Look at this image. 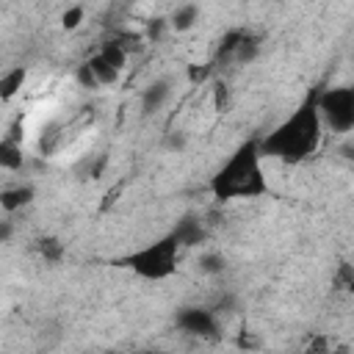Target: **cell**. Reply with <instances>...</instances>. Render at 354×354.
I'll return each instance as SVG.
<instances>
[{"label": "cell", "instance_id": "7a4b0ae2", "mask_svg": "<svg viewBox=\"0 0 354 354\" xmlns=\"http://www.w3.org/2000/svg\"><path fill=\"white\" fill-rule=\"evenodd\" d=\"M263 155L257 147V138L243 141L210 177V194L218 202L230 199H257L268 194V180L260 166Z\"/></svg>", "mask_w": 354, "mask_h": 354}, {"label": "cell", "instance_id": "d6986e66", "mask_svg": "<svg viewBox=\"0 0 354 354\" xmlns=\"http://www.w3.org/2000/svg\"><path fill=\"white\" fill-rule=\"evenodd\" d=\"M213 64H188L185 66V75H188V83L191 86H205L210 77H213Z\"/></svg>", "mask_w": 354, "mask_h": 354}, {"label": "cell", "instance_id": "603a6c76", "mask_svg": "<svg viewBox=\"0 0 354 354\" xmlns=\"http://www.w3.org/2000/svg\"><path fill=\"white\" fill-rule=\"evenodd\" d=\"M75 80L83 86V88H100L97 86V80H94V75H91V69H88V64L83 61V64H77L75 66Z\"/></svg>", "mask_w": 354, "mask_h": 354}, {"label": "cell", "instance_id": "cb8c5ba5", "mask_svg": "<svg viewBox=\"0 0 354 354\" xmlns=\"http://www.w3.org/2000/svg\"><path fill=\"white\" fill-rule=\"evenodd\" d=\"M6 136H8L11 141H19V144H22V141H25V124H22V119H14V124L8 127Z\"/></svg>", "mask_w": 354, "mask_h": 354}, {"label": "cell", "instance_id": "277c9868", "mask_svg": "<svg viewBox=\"0 0 354 354\" xmlns=\"http://www.w3.org/2000/svg\"><path fill=\"white\" fill-rule=\"evenodd\" d=\"M315 108L321 116V124L332 127L335 133H348L354 127V88L335 86L321 94H315Z\"/></svg>", "mask_w": 354, "mask_h": 354}, {"label": "cell", "instance_id": "e0dca14e", "mask_svg": "<svg viewBox=\"0 0 354 354\" xmlns=\"http://www.w3.org/2000/svg\"><path fill=\"white\" fill-rule=\"evenodd\" d=\"M86 19V6L83 3H75V6H66L64 14H61V28L64 30H77Z\"/></svg>", "mask_w": 354, "mask_h": 354}, {"label": "cell", "instance_id": "4fadbf2b", "mask_svg": "<svg viewBox=\"0 0 354 354\" xmlns=\"http://www.w3.org/2000/svg\"><path fill=\"white\" fill-rule=\"evenodd\" d=\"M260 39H254V36H249V33H243V39L235 44V50H232V58L230 61H235L238 66H249V64H254L257 58H260Z\"/></svg>", "mask_w": 354, "mask_h": 354}, {"label": "cell", "instance_id": "ba28073f", "mask_svg": "<svg viewBox=\"0 0 354 354\" xmlns=\"http://www.w3.org/2000/svg\"><path fill=\"white\" fill-rule=\"evenodd\" d=\"M36 199V188L30 183H19V185H8V188H0V210L3 213H17L22 207H28L30 202Z\"/></svg>", "mask_w": 354, "mask_h": 354}, {"label": "cell", "instance_id": "7c38bea8", "mask_svg": "<svg viewBox=\"0 0 354 354\" xmlns=\"http://www.w3.org/2000/svg\"><path fill=\"white\" fill-rule=\"evenodd\" d=\"M86 64H88V69H91V75H94V80H97V86H116L119 83V69H113L100 53H94V55H88L86 58Z\"/></svg>", "mask_w": 354, "mask_h": 354}, {"label": "cell", "instance_id": "ac0fdd59", "mask_svg": "<svg viewBox=\"0 0 354 354\" xmlns=\"http://www.w3.org/2000/svg\"><path fill=\"white\" fill-rule=\"evenodd\" d=\"M210 102H213V111H216V113H227V111H230L232 94H230V86H227L224 80H216V83H213V94H210Z\"/></svg>", "mask_w": 354, "mask_h": 354}, {"label": "cell", "instance_id": "6da1fadb", "mask_svg": "<svg viewBox=\"0 0 354 354\" xmlns=\"http://www.w3.org/2000/svg\"><path fill=\"white\" fill-rule=\"evenodd\" d=\"M321 133H324V124H321V116L315 108V94H313L282 124H277L266 138H260L257 147H260V155H266V158L299 163L318 149Z\"/></svg>", "mask_w": 354, "mask_h": 354}, {"label": "cell", "instance_id": "484cf974", "mask_svg": "<svg viewBox=\"0 0 354 354\" xmlns=\"http://www.w3.org/2000/svg\"><path fill=\"white\" fill-rule=\"evenodd\" d=\"M119 194H122V185H116V188H113V191H108V194H105V202H102V210H105V207H108V205H113V202H116V196H119Z\"/></svg>", "mask_w": 354, "mask_h": 354}, {"label": "cell", "instance_id": "8fae6325", "mask_svg": "<svg viewBox=\"0 0 354 354\" xmlns=\"http://www.w3.org/2000/svg\"><path fill=\"white\" fill-rule=\"evenodd\" d=\"M25 166V149L19 141H11L8 136L0 138V169L6 171H19Z\"/></svg>", "mask_w": 354, "mask_h": 354}, {"label": "cell", "instance_id": "30bf717a", "mask_svg": "<svg viewBox=\"0 0 354 354\" xmlns=\"http://www.w3.org/2000/svg\"><path fill=\"white\" fill-rule=\"evenodd\" d=\"M28 83V66H11L0 75V102H11Z\"/></svg>", "mask_w": 354, "mask_h": 354}, {"label": "cell", "instance_id": "ffe728a7", "mask_svg": "<svg viewBox=\"0 0 354 354\" xmlns=\"http://www.w3.org/2000/svg\"><path fill=\"white\" fill-rule=\"evenodd\" d=\"M163 149L171 152V155H180L188 149V133L185 130H169L163 136Z\"/></svg>", "mask_w": 354, "mask_h": 354}, {"label": "cell", "instance_id": "7402d4cb", "mask_svg": "<svg viewBox=\"0 0 354 354\" xmlns=\"http://www.w3.org/2000/svg\"><path fill=\"white\" fill-rule=\"evenodd\" d=\"M243 33H246V30H227V33H224V39H221V44H218L216 58H218V61L232 58V50H235V44L243 39Z\"/></svg>", "mask_w": 354, "mask_h": 354}, {"label": "cell", "instance_id": "5bb4252c", "mask_svg": "<svg viewBox=\"0 0 354 354\" xmlns=\"http://www.w3.org/2000/svg\"><path fill=\"white\" fill-rule=\"evenodd\" d=\"M196 268H199V274H205V277H221V274L227 271V257H224L221 252H216V249H205V252H199V257H196Z\"/></svg>", "mask_w": 354, "mask_h": 354}, {"label": "cell", "instance_id": "52a82bcc", "mask_svg": "<svg viewBox=\"0 0 354 354\" xmlns=\"http://www.w3.org/2000/svg\"><path fill=\"white\" fill-rule=\"evenodd\" d=\"M171 235L177 238V243H180L183 249H188V246H199V243L207 241V227H205L202 216H196V213H185V216L174 224Z\"/></svg>", "mask_w": 354, "mask_h": 354}, {"label": "cell", "instance_id": "44dd1931", "mask_svg": "<svg viewBox=\"0 0 354 354\" xmlns=\"http://www.w3.org/2000/svg\"><path fill=\"white\" fill-rule=\"evenodd\" d=\"M166 33H169V19H166V17H155V19L147 22L144 41H160Z\"/></svg>", "mask_w": 354, "mask_h": 354}, {"label": "cell", "instance_id": "3957f363", "mask_svg": "<svg viewBox=\"0 0 354 354\" xmlns=\"http://www.w3.org/2000/svg\"><path fill=\"white\" fill-rule=\"evenodd\" d=\"M180 243L171 232H166L163 238L130 252L122 266H127L136 277L141 279H149V282H160V279H169L174 271H177V260H180Z\"/></svg>", "mask_w": 354, "mask_h": 354}, {"label": "cell", "instance_id": "5b68a950", "mask_svg": "<svg viewBox=\"0 0 354 354\" xmlns=\"http://www.w3.org/2000/svg\"><path fill=\"white\" fill-rule=\"evenodd\" d=\"M177 329L199 337H216L218 335V313L213 307H183L174 315Z\"/></svg>", "mask_w": 354, "mask_h": 354}, {"label": "cell", "instance_id": "2e32d148", "mask_svg": "<svg viewBox=\"0 0 354 354\" xmlns=\"http://www.w3.org/2000/svg\"><path fill=\"white\" fill-rule=\"evenodd\" d=\"M113 69H124L127 66V58H130V53L124 50V44H122V39H108V41H102L100 44V50H97Z\"/></svg>", "mask_w": 354, "mask_h": 354}, {"label": "cell", "instance_id": "9a60e30c", "mask_svg": "<svg viewBox=\"0 0 354 354\" xmlns=\"http://www.w3.org/2000/svg\"><path fill=\"white\" fill-rule=\"evenodd\" d=\"M36 252L41 254V260L44 263H61L64 260V254H66V246H64V241L58 238V235H41L39 241H36Z\"/></svg>", "mask_w": 354, "mask_h": 354}, {"label": "cell", "instance_id": "d4e9b609", "mask_svg": "<svg viewBox=\"0 0 354 354\" xmlns=\"http://www.w3.org/2000/svg\"><path fill=\"white\" fill-rule=\"evenodd\" d=\"M14 238V221L11 218H0V243H8Z\"/></svg>", "mask_w": 354, "mask_h": 354}, {"label": "cell", "instance_id": "9c48e42d", "mask_svg": "<svg viewBox=\"0 0 354 354\" xmlns=\"http://www.w3.org/2000/svg\"><path fill=\"white\" fill-rule=\"evenodd\" d=\"M166 19H169V30L171 33H188L199 22V6L191 3V0L188 3H180Z\"/></svg>", "mask_w": 354, "mask_h": 354}, {"label": "cell", "instance_id": "8992f818", "mask_svg": "<svg viewBox=\"0 0 354 354\" xmlns=\"http://www.w3.org/2000/svg\"><path fill=\"white\" fill-rule=\"evenodd\" d=\"M169 100H171V80H169V77H155L152 83L144 86L138 105H141V113H144V116H152V113L163 111V105H166Z\"/></svg>", "mask_w": 354, "mask_h": 354}]
</instances>
